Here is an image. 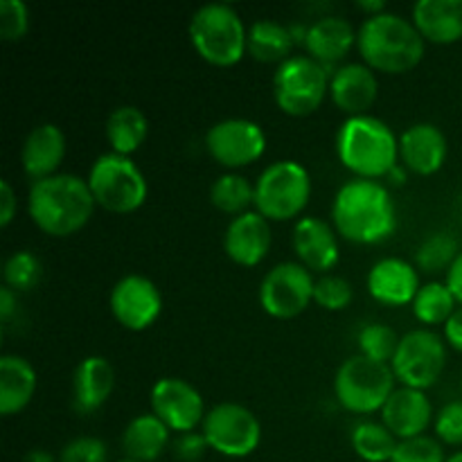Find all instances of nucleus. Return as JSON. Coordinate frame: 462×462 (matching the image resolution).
Returning <instances> with one entry per match:
<instances>
[{"label":"nucleus","mask_w":462,"mask_h":462,"mask_svg":"<svg viewBox=\"0 0 462 462\" xmlns=\"http://www.w3.org/2000/svg\"><path fill=\"white\" fill-rule=\"evenodd\" d=\"M334 230L352 244H379L397 228V208L386 185L352 179L338 188L332 201Z\"/></svg>","instance_id":"1"},{"label":"nucleus","mask_w":462,"mask_h":462,"mask_svg":"<svg viewBox=\"0 0 462 462\" xmlns=\"http://www.w3.org/2000/svg\"><path fill=\"white\" fill-rule=\"evenodd\" d=\"M95 197L88 180L75 174H54L36 180L27 197V212L36 228L50 237H70L79 233L95 212Z\"/></svg>","instance_id":"2"},{"label":"nucleus","mask_w":462,"mask_h":462,"mask_svg":"<svg viewBox=\"0 0 462 462\" xmlns=\"http://www.w3.org/2000/svg\"><path fill=\"white\" fill-rule=\"evenodd\" d=\"M356 48L365 66L388 75L413 70L424 57V36L411 18L383 12L370 16L356 30Z\"/></svg>","instance_id":"3"},{"label":"nucleus","mask_w":462,"mask_h":462,"mask_svg":"<svg viewBox=\"0 0 462 462\" xmlns=\"http://www.w3.org/2000/svg\"><path fill=\"white\" fill-rule=\"evenodd\" d=\"M337 153L343 167L356 179L379 180L400 158V140L395 131L374 116L347 117L337 134Z\"/></svg>","instance_id":"4"},{"label":"nucleus","mask_w":462,"mask_h":462,"mask_svg":"<svg viewBox=\"0 0 462 462\" xmlns=\"http://www.w3.org/2000/svg\"><path fill=\"white\" fill-rule=\"evenodd\" d=\"M189 41L203 61L228 68L246 54L248 27L235 7L226 3H208L192 14L188 25Z\"/></svg>","instance_id":"5"},{"label":"nucleus","mask_w":462,"mask_h":462,"mask_svg":"<svg viewBox=\"0 0 462 462\" xmlns=\"http://www.w3.org/2000/svg\"><path fill=\"white\" fill-rule=\"evenodd\" d=\"M391 364H379L368 356L355 355L343 361L334 377V395L338 404L355 415L377 413L395 391Z\"/></svg>","instance_id":"6"},{"label":"nucleus","mask_w":462,"mask_h":462,"mask_svg":"<svg viewBox=\"0 0 462 462\" xmlns=\"http://www.w3.org/2000/svg\"><path fill=\"white\" fill-rule=\"evenodd\" d=\"M88 188L95 203L113 215H129L147 201V179L129 156L102 153L88 171Z\"/></svg>","instance_id":"7"},{"label":"nucleus","mask_w":462,"mask_h":462,"mask_svg":"<svg viewBox=\"0 0 462 462\" xmlns=\"http://www.w3.org/2000/svg\"><path fill=\"white\" fill-rule=\"evenodd\" d=\"M311 197V176L298 161H275L255 180V210L269 221L296 219Z\"/></svg>","instance_id":"8"},{"label":"nucleus","mask_w":462,"mask_h":462,"mask_svg":"<svg viewBox=\"0 0 462 462\" xmlns=\"http://www.w3.org/2000/svg\"><path fill=\"white\" fill-rule=\"evenodd\" d=\"M328 93L329 75L310 54H293L273 75V99L287 116H311Z\"/></svg>","instance_id":"9"},{"label":"nucleus","mask_w":462,"mask_h":462,"mask_svg":"<svg viewBox=\"0 0 462 462\" xmlns=\"http://www.w3.org/2000/svg\"><path fill=\"white\" fill-rule=\"evenodd\" d=\"M201 433L217 454L226 458H246L260 447L262 424L246 406L224 402L208 411Z\"/></svg>","instance_id":"10"},{"label":"nucleus","mask_w":462,"mask_h":462,"mask_svg":"<svg viewBox=\"0 0 462 462\" xmlns=\"http://www.w3.org/2000/svg\"><path fill=\"white\" fill-rule=\"evenodd\" d=\"M447 364L445 341L431 329L404 334L391 361L393 374L406 388L427 391L440 379Z\"/></svg>","instance_id":"11"},{"label":"nucleus","mask_w":462,"mask_h":462,"mask_svg":"<svg viewBox=\"0 0 462 462\" xmlns=\"http://www.w3.org/2000/svg\"><path fill=\"white\" fill-rule=\"evenodd\" d=\"M316 280L300 262H280L260 284V305L280 320L296 319L314 300Z\"/></svg>","instance_id":"12"},{"label":"nucleus","mask_w":462,"mask_h":462,"mask_svg":"<svg viewBox=\"0 0 462 462\" xmlns=\"http://www.w3.org/2000/svg\"><path fill=\"white\" fill-rule=\"evenodd\" d=\"M206 149L212 161L221 167L239 170L264 156L266 134L257 122L246 117H228L208 129Z\"/></svg>","instance_id":"13"},{"label":"nucleus","mask_w":462,"mask_h":462,"mask_svg":"<svg viewBox=\"0 0 462 462\" xmlns=\"http://www.w3.org/2000/svg\"><path fill=\"white\" fill-rule=\"evenodd\" d=\"M108 307L117 323L131 332L152 328L162 314V296L156 284L138 273L125 275L116 282L108 296Z\"/></svg>","instance_id":"14"},{"label":"nucleus","mask_w":462,"mask_h":462,"mask_svg":"<svg viewBox=\"0 0 462 462\" xmlns=\"http://www.w3.org/2000/svg\"><path fill=\"white\" fill-rule=\"evenodd\" d=\"M152 413L174 433L197 431L206 420L203 397L189 382L162 377L152 388Z\"/></svg>","instance_id":"15"},{"label":"nucleus","mask_w":462,"mask_h":462,"mask_svg":"<svg viewBox=\"0 0 462 462\" xmlns=\"http://www.w3.org/2000/svg\"><path fill=\"white\" fill-rule=\"evenodd\" d=\"M293 251L305 269L328 273L341 260L338 233L320 217H300L293 226Z\"/></svg>","instance_id":"16"},{"label":"nucleus","mask_w":462,"mask_h":462,"mask_svg":"<svg viewBox=\"0 0 462 462\" xmlns=\"http://www.w3.org/2000/svg\"><path fill=\"white\" fill-rule=\"evenodd\" d=\"M355 45L356 32L346 18L334 16V14H323V16L310 23L305 50L314 61H319L325 68L329 77L337 72L338 61H343Z\"/></svg>","instance_id":"17"},{"label":"nucleus","mask_w":462,"mask_h":462,"mask_svg":"<svg viewBox=\"0 0 462 462\" xmlns=\"http://www.w3.org/2000/svg\"><path fill=\"white\" fill-rule=\"evenodd\" d=\"M382 422L397 440H411L427 433L433 422L431 400L424 391L400 386L382 409Z\"/></svg>","instance_id":"18"},{"label":"nucleus","mask_w":462,"mask_h":462,"mask_svg":"<svg viewBox=\"0 0 462 462\" xmlns=\"http://www.w3.org/2000/svg\"><path fill=\"white\" fill-rule=\"evenodd\" d=\"M271 221L257 210L235 217L224 235V251L235 264L257 266L271 251Z\"/></svg>","instance_id":"19"},{"label":"nucleus","mask_w":462,"mask_h":462,"mask_svg":"<svg viewBox=\"0 0 462 462\" xmlns=\"http://www.w3.org/2000/svg\"><path fill=\"white\" fill-rule=\"evenodd\" d=\"M449 153L445 134L431 122L411 125L400 135V161L409 171L420 176H431L442 170Z\"/></svg>","instance_id":"20"},{"label":"nucleus","mask_w":462,"mask_h":462,"mask_svg":"<svg viewBox=\"0 0 462 462\" xmlns=\"http://www.w3.org/2000/svg\"><path fill=\"white\" fill-rule=\"evenodd\" d=\"M368 291L386 307L413 305L420 291V275L411 262L400 257H383L368 273Z\"/></svg>","instance_id":"21"},{"label":"nucleus","mask_w":462,"mask_h":462,"mask_svg":"<svg viewBox=\"0 0 462 462\" xmlns=\"http://www.w3.org/2000/svg\"><path fill=\"white\" fill-rule=\"evenodd\" d=\"M329 95L332 102L350 117L368 116V108L379 95L377 75L365 63L338 66L337 72L329 77Z\"/></svg>","instance_id":"22"},{"label":"nucleus","mask_w":462,"mask_h":462,"mask_svg":"<svg viewBox=\"0 0 462 462\" xmlns=\"http://www.w3.org/2000/svg\"><path fill=\"white\" fill-rule=\"evenodd\" d=\"M116 388V370L104 356H86L72 373V409L93 415L102 409Z\"/></svg>","instance_id":"23"},{"label":"nucleus","mask_w":462,"mask_h":462,"mask_svg":"<svg viewBox=\"0 0 462 462\" xmlns=\"http://www.w3.org/2000/svg\"><path fill=\"white\" fill-rule=\"evenodd\" d=\"M63 158H66V135L57 125L45 122L27 134L21 149V165L34 183L57 174Z\"/></svg>","instance_id":"24"},{"label":"nucleus","mask_w":462,"mask_h":462,"mask_svg":"<svg viewBox=\"0 0 462 462\" xmlns=\"http://www.w3.org/2000/svg\"><path fill=\"white\" fill-rule=\"evenodd\" d=\"M411 21L424 41L456 43L462 39V0H420L413 5Z\"/></svg>","instance_id":"25"},{"label":"nucleus","mask_w":462,"mask_h":462,"mask_svg":"<svg viewBox=\"0 0 462 462\" xmlns=\"http://www.w3.org/2000/svg\"><path fill=\"white\" fill-rule=\"evenodd\" d=\"M36 393V370L18 355L0 359V415L12 418L21 413Z\"/></svg>","instance_id":"26"},{"label":"nucleus","mask_w":462,"mask_h":462,"mask_svg":"<svg viewBox=\"0 0 462 462\" xmlns=\"http://www.w3.org/2000/svg\"><path fill=\"white\" fill-rule=\"evenodd\" d=\"M170 433V429L153 413L138 415L122 433V449L129 460L153 462L165 454L167 447H171Z\"/></svg>","instance_id":"27"},{"label":"nucleus","mask_w":462,"mask_h":462,"mask_svg":"<svg viewBox=\"0 0 462 462\" xmlns=\"http://www.w3.org/2000/svg\"><path fill=\"white\" fill-rule=\"evenodd\" d=\"M293 36L289 25L273 21V18H260L248 27L246 52L262 63H284L291 59Z\"/></svg>","instance_id":"28"},{"label":"nucleus","mask_w":462,"mask_h":462,"mask_svg":"<svg viewBox=\"0 0 462 462\" xmlns=\"http://www.w3.org/2000/svg\"><path fill=\"white\" fill-rule=\"evenodd\" d=\"M149 120L138 106H117L106 117V140L120 156H131L147 140Z\"/></svg>","instance_id":"29"},{"label":"nucleus","mask_w":462,"mask_h":462,"mask_svg":"<svg viewBox=\"0 0 462 462\" xmlns=\"http://www.w3.org/2000/svg\"><path fill=\"white\" fill-rule=\"evenodd\" d=\"M210 203L226 215H244L255 206V185L237 171L221 174L210 188Z\"/></svg>","instance_id":"30"},{"label":"nucleus","mask_w":462,"mask_h":462,"mask_svg":"<svg viewBox=\"0 0 462 462\" xmlns=\"http://www.w3.org/2000/svg\"><path fill=\"white\" fill-rule=\"evenodd\" d=\"M352 449L365 462H391L397 449V438L383 422H359L352 429Z\"/></svg>","instance_id":"31"},{"label":"nucleus","mask_w":462,"mask_h":462,"mask_svg":"<svg viewBox=\"0 0 462 462\" xmlns=\"http://www.w3.org/2000/svg\"><path fill=\"white\" fill-rule=\"evenodd\" d=\"M458 300L454 298L447 282H429L420 287L413 300V314L424 325H445L458 310Z\"/></svg>","instance_id":"32"},{"label":"nucleus","mask_w":462,"mask_h":462,"mask_svg":"<svg viewBox=\"0 0 462 462\" xmlns=\"http://www.w3.org/2000/svg\"><path fill=\"white\" fill-rule=\"evenodd\" d=\"M458 255V242L454 235L433 233L420 244L418 253H415V264L424 273H440V271H449Z\"/></svg>","instance_id":"33"},{"label":"nucleus","mask_w":462,"mask_h":462,"mask_svg":"<svg viewBox=\"0 0 462 462\" xmlns=\"http://www.w3.org/2000/svg\"><path fill=\"white\" fill-rule=\"evenodd\" d=\"M400 341L402 338L397 337L395 329L383 323H368L365 328H361L359 337H356L359 355L379 361V364H391Z\"/></svg>","instance_id":"34"},{"label":"nucleus","mask_w":462,"mask_h":462,"mask_svg":"<svg viewBox=\"0 0 462 462\" xmlns=\"http://www.w3.org/2000/svg\"><path fill=\"white\" fill-rule=\"evenodd\" d=\"M3 278L12 291H30L41 280V260L30 251L12 253L3 266Z\"/></svg>","instance_id":"35"},{"label":"nucleus","mask_w":462,"mask_h":462,"mask_svg":"<svg viewBox=\"0 0 462 462\" xmlns=\"http://www.w3.org/2000/svg\"><path fill=\"white\" fill-rule=\"evenodd\" d=\"M355 298V289L341 275H323L316 280L314 287V302L328 311L347 310Z\"/></svg>","instance_id":"36"},{"label":"nucleus","mask_w":462,"mask_h":462,"mask_svg":"<svg viewBox=\"0 0 462 462\" xmlns=\"http://www.w3.org/2000/svg\"><path fill=\"white\" fill-rule=\"evenodd\" d=\"M391 462H447V456L438 438L420 436L397 442Z\"/></svg>","instance_id":"37"},{"label":"nucleus","mask_w":462,"mask_h":462,"mask_svg":"<svg viewBox=\"0 0 462 462\" xmlns=\"http://www.w3.org/2000/svg\"><path fill=\"white\" fill-rule=\"evenodd\" d=\"M30 32V9L23 0H0V39L21 41Z\"/></svg>","instance_id":"38"},{"label":"nucleus","mask_w":462,"mask_h":462,"mask_svg":"<svg viewBox=\"0 0 462 462\" xmlns=\"http://www.w3.org/2000/svg\"><path fill=\"white\" fill-rule=\"evenodd\" d=\"M433 431H436L438 440L445 445H462V402H449L438 411L436 420H433Z\"/></svg>","instance_id":"39"},{"label":"nucleus","mask_w":462,"mask_h":462,"mask_svg":"<svg viewBox=\"0 0 462 462\" xmlns=\"http://www.w3.org/2000/svg\"><path fill=\"white\" fill-rule=\"evenodd\" d=\"M59 462H108V449L99 438H75L63 447Z\"/></svg>","instance_id":"40"},{"label":"nucleus","mask_w":462,"mask_h":462,"mask_svg":"<svg viewBox=\"0 0 462 462\" xmlns=\"http://www.w3.org/2000/svg\"><path fill=\"white\" fill-rule=\"evenodd\" d=\"M171 456L179 462H199L203 460V456L208 454L210 445H208L206 436L199 431L180 433L171 440Z\"/></svg>","instance_id":"41"},{"label":"nucleus","mask_w":462,"mask_h":462,"mask_svg":"<svg viewBox=\"0 0 462 462\" xmlns=\"http://www.w3.org/2000/svg\"><path fill=\"white\" fill-rule=\"evenodd\" d=\"M16 192H14L12 183L9 180H0V226L7 228L12 224V219L16 217Z\"/></svg>","instance_id":"42"},{"label":"nucleus","mask_w":462,"mask_h":462,"mask_svg":"<svg viewBox=\"0 0 462 462\" xmlns=\"http://www.w3.org/2000/svg\"><path fill=\"white\" fill-rule=\"evenodd\" d=\"M445 338L454 350L462 352V307H458L445 323Z\"/></svg>","instance_id":"43"},{"label":"nucleus","mask_w":462,"mask_h":462,"mask_svg":"<svg viewBox=\"0 0 462 462\" xmlns=\"http://www.w3.org/2000/svg\"><path fill=\"white\" fill-rule=\"evenodd\" d=\"M447 287L451 289L454 298L462 305V251L456 257L454 264H451V269L447 271Z\"/></svg>","instance_id":"44"},{"label":"nucleus","mask_w":462,"mask_h":462,"mask_svg":"<svg viewBox=\"0 0 462 462\" xmlns=\"http://www.w3.org/2000/svg\"><path fill=\"white\" fill-rule=\"evenodd\" d=\"M16 307H18L16 291H12L9 287H3V291H0V319H3V323H9V319L14 316Z\"/></svg>","instance_id":"45"},{"label":"nucleus","mask_w":462,"mask_h":462,"mask_svg":"<svg viewBox=\"0 0 462 462\" xmlns=\"http://www.w3.org/2000/svg\"><path fill=\"white\" fill-rule=\"evenodd\" d=\"M356 7L365 14V18L377 16V14L386 12V3H383V0H359V3H356Z\"/></svg>","instance_id":"46"},{"label":"nucleus","mask_w":462,"mask_h":462,"mask_svg":"<svg viewBox=\"0 0 462 462\" xmlns=\"http://www.w3.org/2000/svg\"><path fill=\"white\" fill-rule=\"evenodd\" d=\"M386 179L391 180L393 185H404V183H406V179H409V170H406V167L402 165V162H397V165L393 167L391 171H388Z\"/></svg>","instance_id":"47"},{"label":"nucleus","mask_w":462,"mask_h":462,"mask_svg":"<svg viewBox=\"0 0 462 462\" xmlns=\"http://www.w3.org/2000/svg\"><path fill=\"white\" fill-rule=\"evenodd\" d=\"M23 462H54V458L52 454H48L45 449H34L25 456V460Z\"/></svg>","instance_id":"48"},{"label":"nucleus","mask_w":462,"mask_h":462,"mask_svg":"<svg viewBox=\"0 0 462 462\" xmlns=\"http://www.w3.org/2000/svg\"><path fill=\"white\" fill-rule=\"evenodd\" d=\"M447 462H462V451H458V454H454L451 458H447Z\"/></svg>","instance_id":"49"},{"label":"nucleus","mask_w":462,"mask_h":462,"mask_svg":"<svg viewBox=\"0 0 462 462\" xmlns=\"http://www.w3.org/2000/svg\"><path fill=\"white\" fill-rule=\"evenodd\" d=\"M120 462H135V460H129V458H125V460H120Z\"/></svg>","instance_id":"50"},{"label":"nucleus","mask_w":462,"mask_h":462,"mask_svg":"<svg viewBox=\"0 0 462 462\" xmlns=\"http://www.w3.org/2000/svg\"><path fill=\"white\" fill-rule=\"evenodd\" d=\"M460 393H462V377H460Z\"/></svg>","instance_id":"51"}]
</instances>
